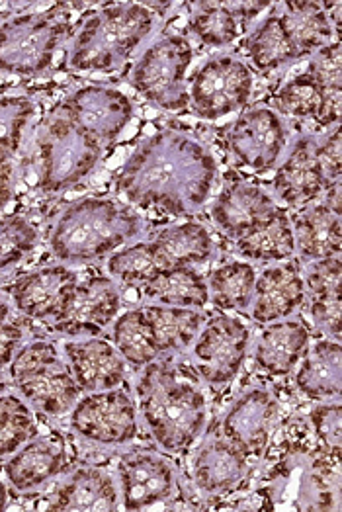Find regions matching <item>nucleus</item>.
Here are the masks:
<instances>
[{
    "label": "nucleus",
    "instance_id": "obj_1",
    "mask_svg": "<svg viewBox=\"0 0 342 512\" xmlns=\"http://www.w3.org/2000/svg\"><path fill=\"white\" fill-rule=\"evenodd\" d=\"M217 176L214 151L194 131L171 126L131 153L116 176V190L137 210L186 217L212 200Z\"/></svg>",
    "mask_w": 342,
    "mask_h": 512
},
{
    "label": "nucleus",
    "instance_id": "obj_2",
    "mask_svg": "<svg viewBox=\"0 0 342 512\" xmlns=\"http://www.w3.org/2000/svg\"><path fill=\"white\" fill-rule=\"evenodd\" d=\"M133 397L141 428L167 454H186L206 434L208 397L194 370L163 356L139 370Z\"/></svg>",
    "mask_w": 342,
    "mask_h": 512
},
{
    "label": "nucleus",
    "instance_id": "obj_3",
    "mask_svg": "<svg viewBox=\"0 0 342 512\" xmlns=\"http://www.w3.org/2000/svg\"><path fill=\"white\" fill-rule=\"evenodd\" d=\"M163 8L116 2L88 14L69 49V67L79 73H112L151 40Z\"/></svg>",
    "mask_w": 342,
    "mask_h": 512
},
{
    "label": "nucleus",
    "instance_id": "obj_4",
    "mask_svg": "<svg viewBox=\"0 0 342 512\" xmlns=\"http://www.w3.org/2000/svg\"><path fill=\"white\" fill-rule=\"evenodd\" d=\"M143 231V219L110 198H83L57 217L49 247L69 264L92 262L126 247Z\"/></svg>",
    "mask_w": 342,
    "mask_h": 512
},
{
    "label": "nucleus",
    "instance_id": "obj_5",
    "mask_svg": "<svg viewBox=\"0 0 342 512\" xmlns=\"http://www.w3.org/2000/svg\"><path fill=\"white\" fill-rule=\"evenodd\" d=\"M8 372L16 391L51 417L71 413L83 393L65 354L51 341L40 339L18 348Z\"/></svg>",
    "mask_w": 342,
    "mask_h": 512
},
{
    "label": "nucleus",
    "instance_id": "obj_6",
    "mask_svg": "<svg viewBox=\"0 0 342 512\" xmlns=\"http://www.w3.org/2000/svg\"><path fill=\"white\" fill-rule=\"evenodd\" d=\"M194 61V45L188 36L165 34L145 47L135 61L129 85L149 104L165 112L188 108V69Z\"/></svg>",
    "mask_w": 342,
    "mask_h": 512
},
{
    "label": "nucleus",
    "instance_id": "obj_7",
    "mask_svg": "<svg viewBox=\"0 0 342 512\" xmlns=\"http://www.w3.org/2000/svg\"><path fill=\"white\" fill-rule=\"evenodd\" d=\"M65 4L45 12H26L0 24V71L38 75L53 63L55 51L67 34Z\"/></svg>",
    "mask_w": 342,
    "mask_h": 512
},
{
    "label": "nucleus",
    "instance_id": "obj_8",
    "mask_svg": "<svg viewBox=\"0 0 342 512\" xmlns=\"http://www.w3.org/2000/svg\"><path fill=\"white\" fill-rule=\"evenodd\" d=\"M251 327L237 315L217 311L206 317L196 339L188 346V366L210 387L231 384L251 352Z\"/></svg>",
    "mask_w": 342,
    "mask_h": 512
},
{
    "label": "nucleus",
    "instance_id": "obj_9",
    "mask_svg": "<svg viewBox=\"0 0 342 512\" xmlns=\"http://www.w3.org/2000/svg\"><path fill=\"white\" fill-rule=\"evenodd\" d=\"M255 90V73L247 61L233 53H217L206 59L188 83V110L204 120L217 122L243 112Z\"/></svg>",
    "mask_w": 342,
    "mask_h": 512
},
{
    "label": "nucleus",
    "instance_id": "obj_10",
    "mask_svg": "<svg viewBox=\"0 0 342 512\" xmlns=\"http://www.w3.org/2000/svg\"><path fill=\"white\" fill-rule=\"evenodd\" d=\"M42 157V188L61 192L94 171L100 163L102 147L75 126L67 116L55 118L40 139Z\"/></svg>",
    "mask_w": 342,
    "mask_h": 512
},
{
    "label": "nucleus",
    "instance_id": "obj_11",
    "mask_svg": "<svg viewBox=\"0 0 342 512\" xmlns=\"http://www.w3.org/2000/svg\"><path fill=\"white\" fill-rule=\"evenodd\" d=\"M288 135V124L270 106H247L227 131L225 145L239 169L262 174L278 167Z\"/></svg>",
    "mask_w": 342,
    "mask_h": 512
},
{
    "label": "nucleus",
    "instance_id": "obj_12",
    "mask_svg": "<svg viewBox=\"0 0 342 512\" xmlns=\"http://www.w3.org/2000/svg\"><path fill=\"white\" fill-rule=\"evenodd\" d=\"M71 428L94 444L122 446L133 442L141 430L133 393L126 384L86 393L71 409Z\"/></svg>",
    "mask_w": 342,
    "mask_h": 512
},
{
    "label": "nucleus",
    "instance_id": "obj_13",
    "mask_svg": "<svg viewBox=\"0 0 342 512\" xmlns=\"http://www.w3.org/2000/svg\"><path fill=\"white\" fill-rule=\"evenodd\" d=\"M280 401L266 385L245 389L225 411L219 434L235 444L249 460L264 456L278 427Z\"/></svg>",
    "mask_w": 342,
    "mask_h": 512
},
{
    "label": "nucleus",
    "instance_id": "obj_14",
    "mask_svg": "<svg viewBox=\"0 0 342 512\" xmlns=\"http://www.w3.org/2000/svg\"><path fill=\"white\" fill-rule=\"evenodd\" d=\"M63 114L88 133L100 147L116 141L135 116L133 102L120 88L88 85L75 90L63 104Z\"/></svg>",
    "mask_w": 342,
    "mask_h": 512
},
{
    "label": "nucleus",
    "instance_id": "obj_15",
    "mask_svg": "<svg viewBox=\"0 0 342 512\" xmlns=\"http://www.w3.org/2000/svg\"><path fill=\"white\" fill-rule=\"evenodd\" d=\"M120 311V286L108 274H92L75 284L63 311L53 321V329L69 337H96L100 331L114 323Z\"/></svg>",
    "mask_w": 342,
    "mask_h": 512
},
{
    "label": "nucleus",
    "instance_id": "obj_16",
    "mask_svg": "<svg viewBox=\"0 0 342 512\" xmlns=\"http://www.w3.org/2000/svg\"><path fill=\"white\" fill-rule=\"evenodd\" d=\"M120 507L147 511L171 501L178 491V471L171 460L157 452H135L118 466Z\"/></svg>",
    "mask_w": 342,
    "mask_h": 512
},
{
    "label": "nucleus",
    "instance_id": "obj_17",
    "mask_svg": "<svg viewBox=\"0 0 342 512\" xmlns=\"http://www.w3.org/2000/svg\"><path fill=\"white\" fill-rule=\"evenodd\" d=\"M305 303L303 266L298 258L266 264L257 274L249 315L257 325L294 317Z\"/></svg>",
    "mask_w": 342,
    "mask_h": 512
},
{
    "label": "nucleus",
    "instance_id": "obj_18",
    "mask_svg": "<svg viewBox=\"0 0 342 512\" xmlns=\"http://www.w3.org/2000/svg\"><path fill=\"white\" fill-rule=\"evenodd\" d=\"M190 475L200 493L227 497L241 489L251 475V460L219 432L210 434L196 448Z\"/></svg>",
    "mask_w": 342,
    "mask_h": 512
},
{
    "label": "nucleus",
    "instance_id": "obj_19",
    "mask_svg": "<svg viewBox=\"0 0 342 512\" xmlns=\"http://www.w3.org/2000/svg\"><path fill=\"white\" fill-rule=\"evenodd\" d=\"M280 208L276 198L245 178L227 180L210 208L215 227L235 241Z\"/></svg>",
    "mask_w": 342,
    "mask_h": 512
},
{
    "label": "nucleus",
    "instance_id": "obj_20",
    "mask_svg": "<svg viewBox=\"0 0 342 512\" xmlns=\"http://www.w3.org/2000/svg\"><path fill=\"white\" fill-rule=\"evenodd\" d=\"M77 282L79 276L71 268L47 266L18 278L6 292L20 315L36 321H55Z\"/></svg>",
    "mask_w": 342,
    "mask_h": 512
},
{
    "label": "nucleus",
    "instance_id": "obj_21",
    "mask_svg": "<svg viewBox=\"0 0 342 512\" xmlns=\"http://www.w3.org/2000/svg\"><path fill=\"white\" fill-rule=\"evenodd\" d=\"M315 143V137L301 135L276 169L272 186L274 198L280 206L284 204V208L300 210L323 200L327 184L317 165Z\"/></svg>",
    "mask_w": 342,
    "mask_h": 512
},
{
    "label": "nucleus",
    "instance_id": "obj_22",
    "mask_svg": "<svg viewBox=\"0 0 342 512\" xmlns=\"http://www.w3.org/2000/svg\"><path fill=\"white\" fill-rule=\"evenodd\" d=\"M303 266L305 303L313 327L321 337L341 341L342 260L341 256L313 260Z\"/></svg>",
    "mask_w": 342,
    "mask_h": 512
},
{
    "label": "nucleus",
    "instance_id": "obj_23",
    "mask_svg": "<svg viewBox=\"0 0 342 512\" xmlns=\"http://www.w3.org/2000/svg\"><path fill=\"white\" fill-rule=\"evenodd\" d=\"M63 354L83 393L126 384L129 366L110 339L88 337L65 342Z\"/></svg>",
    "mask_w": 342,
    "mask_h": 512
},
{
    "label": "nucleus",
    "instance_id": "obj_24",
    "mask_svg": "<svg viewBox=\"0 0 342 512\" xmlns=\"http://www.w3.org/2000/svg\"><path fill=\"white\" fill-rule=\"evenodd\" d=\"M311 339V327L303 319L288 317L262 325L253 348L255 368L268 378L292 376Z\"/></svg>",
    "mask_w": 342,
    "mask_h": 512
},
{
    "label": "nucleus",
    "instance_id": "obj_25",
    "mask_svg": "<svg viewBox=\"0 0 342 512\" xmlns=\"http://www.w3.org/2000/svg\"><path fill=\"white\" fill-rule=\"evenodd\" d=\"M270 6V2H198L192 4L186 32L208 47H227L241 38L247 22Z\"/></svg>",
    "mask_w": 342,
    "mask_h": 512
},
{
    "label": "nucleus",
    "instance_id": "obj_26",
    "mask_svg": "<svg viewBox=\"0 0 342 512\" xmlns=\"http://www.w3.org/2000/svg\"><path fill=\"white\" fill-rule=\"evenodd\" d=\"M67 466V442L61 434L40 432L26 442L4 464V477L8 483L26 493L42 487L49 479L59 475Z\"/></svg>",
    "mask_w": 342,
    "mask_h": 512
},
{
    "label": "nucleus",
    "instance_id": "obj_27",
    "mask_svg": "<svg viewBox=\"0 0 342 512\" xmlns=\"http://www.w3.org/2000/svg\"><path fill=\"white\" fill-rule=\"evenodd\" d=\"M294 385L303 399L313 403L341 399L342 346L329 337H315L294 370Z\"/></svg>",
    "mask_w": 342,
    "mask_h": 512
},
{
    "label": "nucleus",
    "instance_id": "obj_28",
    "mask_svg": "<svg viewBox=\"0 0 342 512\" xmlns=\"http://www.w3.org/2000/svg\"><path fill=\"white\" fill-rule=\"evenodd\" d=\"M290 221L296 239V256L301 264L341 256V212L319 200L290 214Z\"/></svg>",
    "mask_w": 342,
    "mask_h": 512
},
{
    "label": "nucleus",
    "instance_id": "obj_29",
    "mask_svg": "<svg viewBox=\"0 0 342 512\" xmlns=\"http://www.w3.org/2000/svg\"><path fill=\"white\" fill-rule=\"evenodd\" d=\"M49 511H118L120 491L116 481L98 468H83L69 475L47 505Z\"/></svg>",
    "mask_w": 342,
    "mask_h": 512
},
{
    "label": "nucleus",
    "instance_id": "obj_30",
    "mask_svg": "<svg viewBox=\"0 0 342 512\" xmlns=\"http://www.w3.org/2000/svg\"><path fill=\"white\" fill-rule=\"evenodd\" d=\"M333 2H284L278 8V14L284 22V28L290 40L300 51L301 57L315 55L323 47L335 40H341V32L333 24Z\"/></svg>",
    "mask_w": 342,
    "mask_h": 512
},
{
    "label": "nucleus",
    "instance_id": "obj_31",
    "mask_svg": "<svg viewBox=\"0 0 342 512\" xmlns=\"http://www.w3.org/2000/svg\"><path fill=\"white\" fill-rule=\"evenodd\" d=\"M163 268L200 266L212 260L215 243L210 229L198 221H182L157 229L149 239Z\"/></svg>",
    "mask_w": 342,
    "mask_h": 512
},
{
    "label": "nucleus",
    "instance_id": "obj_32",
    "mask_svg": "<svg viewBox=\"0 0 342 512\" xmlns=\"http://www.w3.org/2000/svg\"><path fill=\"white\" fill-rule=\"evenodd\" d=\"M300 59V51L290 40L276 8L258 22L245 40V61L253 73L272 75Z\"/></svg>",
    "mask_w": 342,
    "mask_h": 512
},
{
    "label": "nucleus",
    "instance_id": "obj_33",
    "mask_svg": "<svg viewBox=\"0 0 342 512\" xmlns=\"http://www.w3.org/2000/svg\"><path fill=\"white\" fill-rule=\"evenodd\" d=\"M235 253L243 260L272 264L296 258V239L288 208L280 206L274 214L249 233L233 241Z\"/></svg>",
    "mask_w": 342,
    "mask_h": 512
},
{
    "label": "nucleus",
    "instance_id": "obj_34",
    "mask_svg": "<svg viewBox=\"0 0 342 512\" xmlns=\"http://www.w3.org/2000/svg\"><path fill=\"white\" fill-rule=\"evenodd\" d=\"M141 307L161 358L188 350L208 317L206 311L188 307H171L159 303H145Z\"/></svg>",
    "mask_w": 342,
    "mask_h": 512
},
{
    "label": "nucleus",
    "instance_id": "obj_35",
    "mask_svg": "<svg viewBox=\"0 0 342 512\" xmlns=\"http://www.w3.org/2000/svg\"><path fill=\"white\" fill-rule=\"evenodd\" d=\"M139 290L149 303L200 311H206V307L210 305L206 276L192 266L163 268Z\"/></svg>",
    "mask_w": 342,
    "mask_h": 512
},
{
    "label": "nucleus",
    "instance_id": "obj_36",
    "mask_svg": "<svg viewBox=\"0 0 342 512\" xmlns=\"http://www.w3.org/2000/svg\"><path fill=\"white\" fill-rule=\"evenodd\" d=\"M257 274L255 264L243 258H233L215 266L206 276L210 303L225 313L249 311Z\"/></svg>",
    "mask_w": 342,
    "mask_h": 512
},
{
    "label": "nucleus",
    "instance_id": "obj_37",
    "mask_svg": "<svg viewBox=\"0 0 342 512\" xmlns=\"http://www.w3.org/2000/svg\"><path fill=\"white\" fill-rule=\"evenodd\" d=\"M286 124H315L319 128L323 112V94L313 73L305 69L294 79L280 86L270 106Z\"/></svg>",
    "mask_w": 342,
    "mask_h": 512
},
{
    "label": "nucleus",
    "instance_id": "obj_38",
    "mask_svg": "<svg viewBox=\"0 0 342 512\" xmlns=\"http://www.w3.org/2000/svg\"><path fill=\"white\" fill-rule=\"evenodd\" d=\"M110 341L122 354L129 368L137 372L161 358L141 305L126 309L114 319Z\"/></svg>",
    "mask_w": 342,
    "mask_h": 512
},
{
    "label": "nucleus",
    "instance_id": "obj_39",
    "mask_svg": "<svg viewBox=\"0 0 342 512\" xmlns=\"http://www.w3.org/2000/svg\"><path fill=\"white\" fill-rule=\"evenodd\" d=\"M323 94V112L319 128L333 129L341 122L342 63L341 40H335L317 51L307 67Z\"/></svg>",
    "mask_w": 342,
    "mask_h": 512
},
{
    "label": "nucleus",
    "instance_id": "obj_40",
    "mask_svg": "<svg viewBox=\"0 0 342 512\" xmlns=\"http://www.w3.org/2000/svg\"><path fill=\"white\" fill-rule=\"evenodd\" d=\"M161 270L163 266L149 239L126 245L108 256L106 260L108 276L116 284L129 286V288H141Z\"/></svg>",
    "mask_w": 342,
    "mask_h": 512
},
{
    "label": "nucleus",
    "instance_id": "obj_41",
    "mask_svg": "<svg viewBox=\"0 0 342 512\" xmlns=\"http://www.w3.org/2000/svg\"><path fill=\"white\" fill-rule=\"evenodd\" d=\"M36 434H38V423L26 399L20 393L18 395L10 391L2 393L0 395V460L10 458Z\"/></svg>",
    "mask_w": 342,
    "mask_h": 512
},
{
    "label": "nucleus",
    "instance_id": "obj_42",
    "mask_svg": "<svg viewBox=\"0 0 342 512\" xmlns=\"http://www.w3.org/2000/svg\"><path fill=\"white\" fill-rule=\"evenodd\" d=\"M32 114L34 102L28 96H0V155H16Z\"/></svg>",
    "mask_w": 342,
    "mask_h": 512
},
{
    "label": "nucleus",
    "instance_id": "obj_43",
    "mask_svg": "<svg viewBox=\"0 0 342 512\" xmlns=\"http://www.w3.org/2000/svg\"><path fill=\"white\" fill-rule=\"evenodd\" d=\"M307 423L311 428L313 440L317 446L329 454L331 458L341 460L342 448V407L341 399L333 401H323L317 403L309 415Z\"/></svg>",
    "mask_w": 342,
    "mask_h": 512
},
{
    "label": "nucleus",
    "instance_id": "obj_44",
    "mask_svg": "<svg viewBox=\"0 0 342 512\" xmlns=\"http://www.w3.org/2000/svg\"><path fill=\"white\" fill-rule=\"evenodd\" d=\"M36 241L38 231L28 219L20 215L0 217V270L30 255Z\"/></svg>",
    "mask_w": 342,
    "mask_h": 512
},
{
    "label": "nucleus",
    "instance_id": "obj_45",
    "mask_svg": "<svg viewBox=\"0 0 342 512\" xmlns=\"http://www.w3.org/2000/svg\"><path fill=\"white\" fill-rule=\"evenodd\" d=\"M315 157L317 165L323 174V180L327 184V190L341 184L342 155H341V128L327 131L321 139L315 143Z\"/></svg>",
    "mask_w": 342,
    "mask_h": 512
},
{
    "label": "nucleus",
    "instance_id": "obj_46",
    "mask_svg": "<svg viewBox=\"0 0 342 512\" xmlns=\"http://www.w3.org/2000/svg\"><path fill=\"white\" fill-rule=\"evenodd\" d=\"M12 309L8 292H0V370L12 362L22 342V329L12 319Z\"/></svg>",
    "mask_w": 342,
    "mask_h": 512
},
{
    "label": "nucleus",
    "instance_id": "obj_47",
    "mask_svg": "<svg viewBox=\"0 0 342 512\" xmlns=\"http://www.w3.org/2000/svg\"><path fill=\"white\" fill-rule=\"evenodd\" d=\"M12 196V167L8 157L0 155V210L8 204Z\"/></svg>",
    "mask_w": 342,
    "mask_h": 512
},
{
    "label": "nucleus",
    "instance_id": "obj_48",
    "mask_svg": "<svg viewBox=\"0 0 342 512\" xmlns=\"http://www.w3.org/2000/svg\"><path fill=\"white\" fill-rule=\"evenodd\" d=\"M6 505H8V491H6L4 481L0 479V511H4Z\"/></svg>",
    "mask_w": 342,
    "mask_h": 512
},
{
    "label": "nucleus",
    "instance_id": "obj_49",
    "mask_svg": "<svg viewBox=\"0 0 342 512\" xmlns=\"http://www.w3.org/2000/svg\"><path fill=\"white\" fill-rule=\"evenodd\" d=\"M10 382H8V380H6V376H4V374H2V370H0V395H2V393H6V391H10Z\"/></svg>",
    "mask_w": 342,
    "mask_h": 512
}]
</instances>
